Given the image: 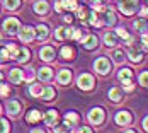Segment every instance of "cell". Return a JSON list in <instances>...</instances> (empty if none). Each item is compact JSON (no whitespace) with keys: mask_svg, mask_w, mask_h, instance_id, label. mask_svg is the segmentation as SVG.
Listing matches in <instances>:
<instances>
[{"mask_svg":"<svg viewBox=\"0 0 148 133\" xmlns=\"http://www.w3.org/2000/svg\"><path fill=\"white\" fill-rule=\"evenodd\" d=\"M138 7V0H123L119 3V10L126 15H131Z\"/></svg>","mask_w":148,"mask_h":133,"instance_id":"cell-1","label":"cell"},{"mask_svg":"<svg viewBox=\"0 0 148 133\" xmlns=\"http://www.w3.org/2000/svg\"><path fill=\"white\" fill-rule=\"evenodd\" d=\"M94 68L99 72V74H109V70H111V63H109V60L107 58H97L95 60V63H94Z\"/></svg>","mask_w":148,"mask_h":133,"instance_id":"cell-2","label":"cell"},{"mask_svg":"<svg viewBox=\"0 0 148 133\" xmlns=\"http://www.w3.org/2000/svg\"><path fill=\"white\" fill-rule=\"evenodd\" d=\"M104 118H106V114H104V111L101 108H94L89 113V121L94 123V125H101L104 121Z\"/></svg>","mask_w":148,"mask_h":133,"instance_id":"cell-3","label":"cell"},{"mask_svg":"<svg viewBox=\"0 0 148 133\" xmlns=\"http://www.w3.org/2000/svg\"><path fill=\"white\" fill-rule=\"evenodd\" d=\"M78 87L84 89V90H89V89L94 87V79H92V75L89 74H82L80 77H78Z\"/></svg>","mask_w":148,"mask_h":133,"instance_id":"cell-4","label":"cell"},{"mask_svg":"<svg viewBox=\"0 0 148 133\" xmlns=\"http://www.w3.org/2000/svg\"><path fill=\"white\" fill-rule=\"evenodd\" d=\"M34 36H36V31L32 29V28H29V26H24V28H21V31H19V38H21L24 43L32 41Z\"/></svg>","mask_w":148,"mask_h":133,"instance_id":"cell-5","label":"cell"},{"mask_svg":"<svg viewBox=\"0 0 148 133\" xmlns=\"http://www.w3.org/2000/svg\"><path fill=\"white\" fill-rule=\"evenodd\" d=\"M3 29L7 31L9 34H15L17 29H19V21H17L15 17H9V19H5V22H3Z\"/></svg>","mask_w":148,"mask_h":133,"instance_id":"cell-6","label":"cell"},{"mask_svg":"<svg viewBox=\"0 0 148 133\" xmlns=\"http://www.w3.org/2000/svg\"><path fill=\"white\" fill-rule=\"evenodd\" d=\"M72 34H73V31L70 29V28H58V29L55 31V38H56L58 41H63V39L72 38Z\"/></svg>","mask_w":148,"mask_h":133,"instance_id":"cell-7","label":"cell"},{"mask_svg":"<svg viewBox=\"0 0 148 133\" xmlns=\"http://www.w3.org/2000/svg\"><path fill=\"white\" fill-rule=\"evenodd\" d=\"M131 75H133V72L130 68H123V70H119L118 77H119V80L128 87V85H131Z\"/></svg>","mask_w":148,"mask_h":133,"instance_id":"cell-8","label":"cell"},{"mask_svg":"<svg viewBox=\"0 0 148 133\" xmlns=\"http://www.w3.org/2000/svg\"><path fill=\"white\" fill-rule=\"evenodd\" d=\"M116 123L118 125H130L131 123V114L128 111H119L116 114Z\"/></svg>","mask_w":148,"mask_h":133,"instance_id":"cell-9","label":"cell"},{"mask_svg":"<svg viewBox=\"0 0 148 133\" xmlns=\"http://www.w3.org/2000/svg\"><path fill=\"white\" fill-rule=\"evenodd\" d=\"M39 57H41V60L49 61V60L55 58V51H53V48H51V46H45V48L39 51Z\"/></svg>","mask_w":148,"mask_h":133,"instance_id":"cell-10","label":"cell"},{"mask_svg":"<svg viewBox=\"0 0 148 133\" xmlns=\"http://www.w3.org/2000/svg\"><path fill=\"white\" fill-rule=\"evenodd\" d=\"M7 113L10 116H17L21 113V104H19V101H10V103L7 104Z\"/></svg>","mask_w":148,"mask_h":133,"instance_id":"cell-11","label":"cell"},{"mask_svg":"<svg viewBox=\"0 0 148 133\" xmlns=\"http://www.w3.org/2000/svg\"><path fill=\"white\" fill-rule=\"evenodd\" d=\"M10 80L14 82V84H21L22 80H24V74H22V70H10Z\"/></svg>","mask_w":148,"mask_h":133,"instance_id":"cell-12","label":"cell"},{"mask_svg":"<svg viewBox=\"0 0 148 133\" xmlns=\"http://www.w3.org/2000/svg\"><path fill=\"white\" fill-rule=\"evenodd\" d=\"M51 68H48V67H43V68H39V72H38V77H39V80H51Z\"/></svg>","mask_w":148,"mask_h":133,"instance_id":"cell-13","label":"cell"},{"mask_svg":"<svg viewBox=\"0 0 148 133\" xmlns=\"http://www.w3.org/2000/svg\"><path fill=\"white\" fill-rule=\"evenodd\" d=\"M48 9H49V5H48V2L45 0H41V2H38L36 5H34V10H36V14H46L48 12Z\"/></svg>","mask_w":148,"mask_h":133,"instance_id":"cell-14","label":"cell"},{"mask_svg":"<svg viewBox=\"0 0 148 133\" xmlns=\"http://www.w3.org/2000/svg\"><path fill=\"white\" fill-rule=\"evenodd\" d=\"M56 118H58V114H56V111H48L45 114V123L46 125H49V126H53L55 125V121H56Z\"/></svg>","mask_w":148,"mask_h":133,"instance_id":"cell-15","label":"cell"},{"mask_svg":"<svg viewBox=\"0 0 148 133\" xmlns=\"http://www.w3.org/2000/svg\"><path fill=\"white\" fill-rule=\"evenodd\" d=\"M128 57H130L131 61H141V58H143L141 51H140V50H136V48H131V50L128 51Z\"/></svg>","mask_w":148,"mask_h":133,"instance_id":"cell-16","label":"cell"},{"mask_svg":"<svg viewBox=\"0 0 148 133\" xmlns=\"http://www.w3.org/2000/svg\"><path fill=\"white\" fill-rule=\"evenodd\" d=\"M101 14H104V19H102V24H114V21H116V17H114V14L111 12V10H104V12H101Z\"/></svg>","mask_w":148,"mask_h":133,"instance_id":"cell-17","label":"cell"},{"mask_svg":"<svg viewBox=\"0 0 148 133\" xmlns=\"http://www.w3.org/2000/svg\"><path fill=\"white\" fill-rule=\"evenodd\" d=\"M121 97H123V94H121V90H119V89L112 87L111 90H109V99H111V101L119 103V101H121Z\"/></svg>","mask_w":148,"mask_h":133,"instance_id":"cell-18","label":"cell"},{"mask_svg":"<svg viewBox=\"0 0 148 133\" xmlns=\"http://www.w3.org/2000/svg\"><path fill=\"white\" fill-rule=\"evenodd\" d=\"M70 79H72V74H70V70H61V72L58 74L60 84H68V82H70Z\"/></svg>","mask_w":148,"mask_h":133,"instance_id":"cell-19","label":"cell"},{"mask_svg":"<svg viewBox=\"0 0 148 133\" xmlns=\"http://www.w3.org/2000/svg\"><path fill=\"white\" fill-rule=\"evenodd\" d=\"M78 114H77V113H66V114H65V123H66V125H77V123H78Z\"/></svg>","mask_w":148,"mask_h":133,"instance_id":"cell-20","label":"cell"},{"mask_svg":"<svg viewBox=\"0 0 148 133\" xmlns=\"http://www.w3.org/2000/svg\"><path fill=\"white\" fill-rule=\"evenodd\" d=\"M95 46H97V38L95 36H87V39H84V48L90 50V48H95Z\"/></svg>","mask_w":148,"mask_h":133,"instance_id":"cell-21","label":"cell"},{"mask_svg":"<svg viewBox=\"0 0 148 133\" xmlns=\"http://www.w3.org/2000/svg\"><path fill=\"white\" fill-rule=\"evenodd\" d=\"M104 43L107 44V46H116V43H118V39H116V34H112V32H107V34L104 36Z\"/></svg>","mask_w":148,"mask_h":133,"instance_id":"cell-22","label":"cell"},{"mask_svg":"<svg viewBox=\"0 0 148 133\" xmlns=\"http://www.w3.org/2000/svg\"><path fill=\"white\" fill-rule=\"evenodd\" d=\"M48 32H49V31H48V28H46V26H43V24L36 28V34H38V38H39V39H46V38H48Z\"/></svg>","mask_w":148,"mask_h":133,"instance_id":"cell-23","label":"cell"},{"mask_svg":"<svg viewBox=\"0 0 148 133\" xmlns=\"http://www.w3.org/2000/svg\"><path fill=\"white\" fill-rule=\"evenodd\" d=\"M26 119L29 121V123H36V121H39L41 119V113L39 111H31V113H27V116H26Z\"/></svg>","mask_w":148,"mask_h":133,"instance_id":"cell-24","label":"cell"},{"mask_svg":"<svg viewBox=\"0 0 148 133\" xmlns=\"http://www.w3.org/2000/svg\"><path fill=\"white\" fill-rule=\"evenodd\" d=\"M134 29L140 31V32H147L148 26H147V22H145L143 19H140V21H134Z\"/></svg>","mask_w":148,"mask_h":133,"instance_id":"cell-25","label":"cell"},{"mask_svg":"<svg viewBox=\"0 0 148 133\" xmlns=\"http://www.w3.org/2000/svg\"><path fill=\"white\" fill-rule=\"evenodd\" d=\"M116 32H118L119 36H121V38H123V39H124V41H126L128 44H131V41H133V38H131V36L128 34V31H124L123 28H118V29H116Z\"/></svg>","mask_w":148,"mask_h":133,"instance_id":"cell-26","label":"cell"},{"mask_svg":"<svg viewBox=\"0 0 148 133\" xmlns=\"http://www.w3.org/2000/svg\"><path fill=\"white\" fill-rule=\"evenodd\" d=\"M29 94H32L34 97H38V96H41L43 94V87L41 85H38V84H32L29 87Z\"/></svg>","mask_w":148,"mask_h":133,"instance_id":"cell-27","label":"cell"},{"mask_svg":"<svg viewBox=\"0 0 148 133\" xmlns=\"http://www.w3.org/2000/svg\"><path fill=\"white\" fill-rule=\"evenodd\" d=\"M27 58H29V51H27V50H19V53H17V57H15V60L22 63V61H26Z\"/></svg>","mask_w":148,"mask_h":133,"instance_id":"cell-28","label":"cell"},{"mask_svg":"<svg viewBox=\"0 0 148 133\" xmlns=\"http://www.w3.org/2000/svg\"><path fill=\"white\" fill-rule=\"evenodd\" d=\"M41 96H43L45 99H48V101H49V99H53V97H55V89H53V87L43 89V94H41Z\"/></svg>","mask_w":148,"mask_h":133,"instance_id":"cell-29","label":"cell"},{"mask_svg":"<svg viewBox=\"0 0 148 133\" xmlns=\"http://www.w3.org/2000/svg\"><path fill=\"white\" fill-rule=\"evenodd\" d=\"M112 58L116 63H123L124 61V51H121V50H116L114 53H112Z\"/></svg>","mask_w":148,"mask_h":133,"instance_id":"cell-30","label":"cell"},{"mask_svg":"<svg viewBox=\"0 0 148 133\" xmlns=\"http://www.w3.org/2000/svg\"><path fill=\"white\" fill-rule=\"evenodd\" d=\"M61 3H63V9H70V10L77 9V0H61Z\"/></svg>","mask_w":148,"mask_h":133,"instance_id":"cell-31","label":"cell"},{"mask_svg":"<svg viewBox=\"0 0 148 133\" xmlns=\"http://www.w3.org/2000/svg\"><path fill=\"white\" fill-rule=\"evenodd\" d=\"M61 57H63V58H73V50L68 48V46L61 48Z\"/></svg>","mask_w":148,"mask_h":133,"instance_id":"cell-32","label":"cell"},{"mask_svg":"<svg viewBox=\"0 0 148 133\" xmlns=\"http://www.w3.org/2000/svg\"><path fill=\"white\" fill-rule=\"evenodd\" d=\"M7 132H9V121L0 118V133H7Z\"/></svg>","mask_w":148,"mask_h":133,"instance_id":"cell-33","label":"cell"},{"mask_svg":"<svg viewBox=\"0 0 148 133\" xmlns=\"http://www.w3.org/2000/svg\"><path fill=\"white\" fill-rule=\"evenodd\" d=\"M55 133H68V125H56L55 126Z\"/></svg>","mask_w":148,"mask_h":133,"instance_id":"cell-34","label":"cell"},{"mask_svg":"<svg viewBox=\"0 0 148 133\" xmlns=\"http://www.w3.org/2000/svg\"><path fill=\"white\" fill-rule=\"evenodd\" d=\"M7 50L10 51V57H17V53H19V48L15 46V44H7Z\"/></svg>","mask_w":148,"mask_h":133,"instance_id":"cell-35","label":"cell"},{"mask_svg":"<svg viewBox=\"0 0 148 133\" xmlns=\"http://www.w3.org/2000/svg\"><path fill=\"white\" fill-rule=\"evenodd\" d=\"M5 7H7V9H15V7H19V0H5Z\"/></svg>","mask_w":148,"mask_h":133,"instance_id":"cell-36","label":"cell"},{"mask_svg":"<svg viewBox=\"0 0 148 133\" xmlns=\"http://www.w3.org/2000/svg\"><path fill=\"white\" fill-rule=\"evenodd\" d=\"M140 84L148 87V72H143V74L140 75Z\"/></svg>","mask_w":148,"mask_h":133,"instance_id":"cell-37","label":"cell"},{"mask_svg":"<svg viewBox=\"0 0 148 133\" xmlns=\"http://www.w3.org/2000/svg\"><path fill=\"white\" fill-rule=\"evenodd\" d=\"M78 19H87V17H89V12H87V9H84V7H80V9H78Z\"/></svg>","mask_w":148,"mask_h":133,"instance_id":"cell-38","label":"cell"},{"mask_svg":"<svg viewBox=\"0 0 148 133\" xmlns=\"http://www.w3.org/2000/svg\"><path fill=\"white\" fill-rule=\"evenodd\" d=\"M0 58L2 60H9L10 58V53H9L7 48H2V50H0Z\"/></svg>","mask_w":148,"mask_h":133,"instance_id":"cell-39","label":"cell"},{"mask_svg":"<svg viewBox=\"0 0 148 133\" xmlns=\"http://www.w3.org/2000/svg\"><path fill=\"white\" fill-rule=\"evenodd\" d=\"M72 38H73V39H77V41H80V39H82V31H80V29H75L73 34H72Z\"/></svg>","mask_w":148,"mask_h":133,"instance_id":"cell-40","label":"cell"},{"mask_svg":"<svg viewBox=\"0 0 148 133\" xmlns=\"http://www.w3.org/2000/svg\"><path fill=\"white\" fill-rule=\"evenodd\" d=\"M9 90H10V89L7 87V85L0 84V96H7V94H9Z\"/></svg>","mask_w":148,"mask_h":133,"instance_id":"cell-41","label":"cell"},{"mask_svg":"<svg viewBox=\"0 0 148 133\" xmlns=\"http://www.w3.org/2000/svg\"><path fill=\"white\" fill-rule=\"evenodd\" d=\"M141 43H143V48H145V50H148V34H147V32L143 34V38H141Z\"/></svg>","mask_w":148,"mask_h":133,"instance_id":"cell-42","label":"cell"},{"mask_svg":"<svg viewBox=\"0 0 148 133\" xmlns=\"http://www.w3.org/2000/svg\"><path fill=\"white\" fill-rule=\"evenodd\" d=\"M55 9H56V10H63V3H61V2H56V3H55Z\"/></svg>","mask_w":148,"mask_h":133,"instance_id":"cell-43","label":"cell"},{"mask_svg":"<svg viewBox=\"0 0 148 133\" xmlns=\"http://www.w3.org/2000/svg\"><path fill=\"white\" fill-rule=\"evenodd\" d=\"M32 77H34V72L32 70H27V80H32Z\"/></svg>","mask_w":148,"mask_h":133,"instance_id":"cell-44","label":"cell"},{"mask_svg":"<svg viewBox=\"0 0 148 133\" xmlns=\"http://www.w3.org/2000/svg\"><path fill=\"white\" fill-rule=\"evenodd\" d=\"M80 133H92V132H90V128L84 126V128H80Z\"/></svg>","mask_w":148,"mask_h":133,"instance_id":"cell-45","label":"cell"},{"mask_svg":"<svg viewBox=\"0 0 148 133\" xmlns=\"http://www.w3.org/2000/svg\"><path fill=\"white\" fill-rule=\"evenodd\" d=\"M143 126H145V130L148 132V116L145 118V121H143Z\"/></svg>","mask_w":148,"mask_h":133,"instance_id":"cell-46","label":"cell"},{"mask_svg":"<svg viewBox=\"0 0 148 133\" xmlns=\"http://www.w3.org/2000/svg\"><path fill=\"white\" fill-rule=\"evenodd\" d=\"M32 133H45V132H43V130H39V128H38V130H32Z\"/></svg>","mask_w":148,"mask_h":133,"instance_id":"cell-47","label":"cell"},{"mask_svg":"<svg viewBox=\"0 0 148 133\" xmlns=\"http://www.w3.org/2000/svg\"><path fill=\"white\" fill-rule=\"evenodd\" d=\"M143 15H147V17H148V7H147V9H143Z\"/></svg>","mask_w":148,"mask_h":133,"instance_id":"cell-48","label":"cell"},{"mask_svg":"<svg viewBox=\"0 0 148 133\" xmlns=\"http://www.w3.org/2000/svg\"><path fill=\"white\" fill-rule=\"evenodd\" d=\"M2 79H3V75H2V72H0V84H2Z\"/></svg>","mask_w":148,"mask_h":133,"instance_id":"cell-49","label":"cell"},{"mask_svg":"<svg viewBox=\"0 0 148 133\" xmlns=\"http://www.w3.org/2000/svg\"><path fill=\"white\" fill-rule=\"evenodd\" d=\"M124 133H134V132H131V130H130V132H124Z\"/></svg>","mask_w":148,"mask_h":133,"instance_id":"cell-50","label":"cell"},{"mask_svg":"<svg viewBox=\"0 0 148 133\" xmlns=\"http://www.w3.org/2000/svg\"><path fill=\"white\" fill-rule=\"evenodd\" d=\"M73 133H80V130H77V132H73Z\"/></svg>","mask_w":148,"mask_h":133,"instance_id":"cell-51","label":"cell"},{"mask_svg":"<svg viewBox=\"0 0 148 133\" xmlns=\"http://www.w3.org/2000/svg\"><path fill=\"white\" fill-rule=\"evenodd\" d=\"M92 2H101V0H92Z\"/></svg>","mask_w":148,"mask_h":133,"instance_id":"cell-52","label":"cell"}]
</instances>
